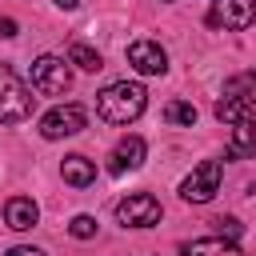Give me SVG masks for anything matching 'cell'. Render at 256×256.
<instances>
[{
	"label": "cell",
	"mask_w": 256,
	"mask_h": 256,
	"mask_svg": "<svg viewBox=\"0 0 256 256\" xmlns=\"http://www.w3.org/2000/svg\"><path fill=\"white\" fill-rule=\"evenodd\" d=\"M148 108V92L136 80H116L104 92H96V112L104 124H132Z\"/></svg>",
	"instance_id": "6da1fadb"
},
{
	"label": "cell",
	"mask_w": 256,
	"mask_h": 256,
	"mask_svg": "<svg viewBox=\"0 0 256 256\" xmlns=\"http://www.w3.org/2000/svg\"><path fill=\"white\" fill-rule=\"evenodd\" d=\"M28 116H32V92L8 64H0V124H20Z\"/></svg>",
	"instance_id": "7a4b0ae2"
},
{
	"label": "cell",
	"mask_w": 256,
	"mask_h": 256,
	"mask_svg": "<svg viewBox=\"0 0 256 256\" xmlns=\"http://www.w3.org/2000/svg\"><path fill=\"white\" fill-rule=\"evenodd\" d=\"M32 88L40 96H64L72 88V68L64 56H40L32 64Z\"/></svg>",
	"instance_id": "3957f363"
},
{
	"label": "cell",
	"mask_w": 256,
	"mask_h": 256,
	"mask_svg": "<svg viewBox=\"0 0 256 256\" xmlns=\"http://www.w3.org/2000/svg\"><path fill=\"white\" fill-rule=\"evenodd\" d=\"M216 192H220V160H204L180 180V200L188 204H208Z\"/></svg>",
	"instance_id": "277c9868"
},
{
	"label": "cell",
	"mask_w": 256,
	"mask_h": 256,
	"mask_svg": "<svg viewBox=\"0 0 256 256\" xmlns=\"http://www.w3.org/2000/svg\"><path fill=\"white\" fill-rule=\"evenodd\" d=\"M84 124H88V112L80 104H56L52 112L40 116V136L44 140H64V136H76Z\"/></svg>",
	"instance_id": "5b68a950"
},
{
	"label": "cell",
	"mask_w": 256,
	"mask_h": 256,
	"mask_svg": "<svg viewBox=\"0 0 256 256\" xmlns=\"http://www.w3.org/2000/svg\"><path fill=\"white\" fill-rule=\"evenodd\" d=\"M116 220L124 228H152L160 224V200L152 192H132L128 200L116 204Z\"/></svg>",
	"instance_id": "8992f818"
},
{
	"label": "cell",
	"mask_w": 256,
	"mask_h": 256,
	"mask_svg": "<svg viewBox=\"0 0 256 256\" xmlns=\"http://www.w3.org/2000/svg\"><path fill=\"white\" fill-rule=\"evenodd\" d=\"M208 24L216 28H252L256 24V0H212V12H208Z\"/></svg>",
	"instance_id": "52a82bcc"
},
{
	"label": "cell",
	"mask_w": 256,
	"mask_h": 256,
	"mask_svg": "<svg viewBox=\"0 0 256 256\" xmlns=\"http://www.w3.org/2000/svg\"><path fill=\"white\" fill-rule=\"evenodd\" d=\"M128 64L140 76H164L168 72V52L156 40H136V44H128Z\"/></svg>",
	"instance_id": "ba28073f"
},
{
	"label": "cell",
	"mask_w": 256,
	"mask_h": 256,
	"mask_svg": "<svg viewBox=\"0 0 256 256\" xmlns=\"http://www.w3.org/2000/svg\"><path fill=\"white\" fill-rule=\"evenodd\" d=\"M144 140L140 136H124L116 148H112V156H108V172L112 176H124V172H136L140 164H144Z\"/></svg>",
	"instance_id": "9c48e42d"
},
{
	"label": "cell",
	"mask_w": 256,
	"mask_h": 256,
	"mask_svg": "<svg viewBox=\"0 0 256 256\" xmlns=\"http://www.w3.org/2000/svg\"><path fill=\"white\" fill-rule=\"evenodd\" d=\"M36 220H40V208H36V200H32V196H12V200L4 204V224H8V228L28 232Z\"/></svg>",
	"instance_id": "30bf717a"
},
{
	"label": "cell",
	"mask_w": 256,
	"mask_h": 256,
	"mask_svg": "<svg viewBox=\"0 0 256 256\" xmlns=\"http://www.w3.org/2000/svg\"><path fill=\"white\" fill-rule=\"evenodd\" d=\"M228 156H232V160H248V156H256V120H252V116L240 120V124H232Z\"/></svg>",
	"instance_id": "8fae6325"
},
{
	"label": "cell",
	"mask_w": 256,
	"mask_h": 256,
	"mask_svg": "<svg viewBox=\"0 0 256 256\" xmlns=\"http://www.w3.org/2000/svg\"><path fill=\"white\" fill-rule=\"evenodd\" d=\"M224 100H236L244 108H256V68L252 72H236L232 80H224Z\"/></svg>",
	"instance_id": "7c38bea8"
},
{
	"label": "cell",
	"mask_w": 256,
	"mask_h": 256,
	"mask_svg": "<svg viewBox=\"0 0 256 256\" xmlns=\"http://www.w3.org/2000/svg\"><path fill=\"white\" fill-rule=\"evenodd\" d=\"M60 172H64V180L72 184V188H88L92 180H96V160H88V156H64V164H60Z\"/></svg>",
	"instance_id": "4fadbf2b"
},
{
	"label": "cell",
	"mask_w": 256,
	"mask_h": 256,
	"mask_svg": "<svg viewBox=\"0 0 256 256\" xmlns=\"http://www.w3.org/2000/svg\"><path fill=\"white\" fill-rule=\"evenodd\" d=\"M184 256H240V248H236L232 240L204 236V240H192V244H184Z\"/></svg>",
	"instance_id": "5bb4252c"
},
{
	"label": "cell",
	"mask_w": 256,
	"mask_h": 256,
	"mask_svg": "<svg viewBox=\"0 0 256 256\" xmlns=\"http://www.w3.org/2000/svg\"><path fill=\"white\" fill-rule=\"evenodd\" d=\"M68 64H76L80 72H100V68H104L100 52H96L92 44H84V40H72V44H68Z\"/></svg>",
	"instance_id": "9a60e30c"
},
{
	"label": "cell",
	"mask_w": 256,
	"mask_h": 256,
	"mask_svg": "<svg viewBox=\"0 0 256 256\" xmlns=\"http://www.w3.org/2000/svg\"><path fill=\"white\" fill-rule=\"evenodd\" d=\"M164 120L168 124H196V108L188 104V100H172V104H164Z\"/></svg>",
	"instance_id": "2e32d148"
},
{
	"label": "cell",
	"mask_w": 256,
	"mask_h": 256,
	"mask_svg": "<svg viewBox=\"0 0 256 256\" xmlns=\"http://www.w3.org/2000/svg\"><path fill=\"white\" fill-rule=\"evenodd\" d=\"M216 120H224V124H240V120H248V108L244 104H236V100H216Z\"/></svg>",
	"instance_id": "e0dca14e"
},
{
	"label": "cell",
	"mask_w": 256,
	"mask_h": 256,
	"mask_svg": "<svg viewBox=\"0 0 256 256\" xmlns=\"http://www.w3.org/2000/svg\"><path fill=\"white\" fill-rule=\"evenodd\" d=\"M212 228H216V236H220V240H232V244H236V240H240V232H244L236 216H216V220H212Z\"/></svg>",
	"instance_id": "ac0fdd59"
},
{
	"label": "cell",
	"mask_w": 256,
	"mask_h": 256,
	"mask_svg": "<svg viewBox=\"0 0 256 256\" xmlns=\"http://www.w3.org/2000/svg\"><path fill=\"white\" fill-rule=\"evenodd\" d=\"M68 232H72L76 240H88V236H96V220H92V216H72Z\"/></svg>",
	"instance_id": "d6986e66"
},
{
	"label": "cell",
	"mask_w": 256,
	"mask_h": 256,
	"mask_svg": "<svg viewBox=\"0 0 256 256\" xmlns=\"http://www.w3.org/2000/svg\"><path fill=\"white\" fill-rule=\"evenodd\" d=\"M4 256H44L40 248H28V244H16V248H8Z\"/></svg>",
	"instance_id": "ffe728a7"
},
{
	"label": "cell",
	"mask_w": 256,
	"mask_h": 256,
	"mask_svg": "<svg viewBox=\"0 0 256 256\" xmlns=\"http://www.w3.org/2000/svg\"><path fill=\"white\" fill-rule=\"evenodd\" d=\"M0 36H16V20L12 16H0Z\"/></svg>",
	"instance_id": "44dd1931"
},
{
	"label": "cell",
	"mask_w": 256,
	"mask_h": 256,
	"mask_svg": "<svg viewBox=\"0 0 256 256\" xmlns=\"http://www.w3.org/2000/svg\"><path fill=\"white\" fill-rule=\"evenodd\" d=\"M52 4H56V8H64V12H68V8H76V4H80V0H52Z\"/></svg>",
	"instance_id": "7402d4cb"
},
{
	"label": "cell",
	"mask_w": 256,
	"mask_h": 256,
	"mask_svg": "<svg viewBox=\"0 0 256 256\" xmlns=\"http://www.w3.org/2000/svg\"><path fill=\"white\" fill-rule=\"evenodd\" d=\"M248 192H252V196H256V184H252V188H248Z\"/></svg>",
	"instance_id": "603a6c76"
}]
</instances>
